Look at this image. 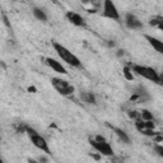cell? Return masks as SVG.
Instances as JSON below:
<instances>
[{
    "label": "cell",
    "mask_w": 163,
    "mask_h": 163,
    "mask_svg": "<svg viewBox=\"0 0 163 163\" xmlns=\"http://www.w3.org/2000/svg\"><path fill=\"white\" fill-rule=\"evenodd\" d=\"M80 98L83 100L85 103H91V104H94L96 103V96L93 94L92 92H83L80 94Z\"/></svg>",
    "instance_id": "7c38bea8"
},
{
    "label": "cell",
    "mask_w": 163,
    "mask_h": 163,
    "mask_svg": "<svg viewBox=\"0 0 163 163\" xmlns=\"http://www.w3.org/2000/svg\"><path fill=\"white\" fill-rule=\"evenodd\" d=\"M122 55H124V51H122V50H119V52H117V56H122Z\"/></svg>",
    "instance_id": "cb8c5ba5"
},
{
    "label": "cell",
    "mask_w": 163,
    "mask_h": 163,
    "mask_svg": "<svg viewBox=\"0 0 163 163\" xmlns=\"http://www.w3.org/2000/svg\"><path fill=\"white\" fill-rule=\"evenodd\" d=\"M0 163H4V162H3V159H2V158H0Z\"/></svg>",
    "instance_id": "83f0119b"
},
{
    "label": "cell",
    "mask_w": 163,
    "mask_h": 163,
    "mask_svg": "<svg viewBox=\"0 0 163 163\" xmlns=\"http://www.w3.org/2000/svg\"><path fill=\"white\" fill-rule=\"evenodd\" d=\"M103 17L110 19H113V21H119L120 19V14L117 11V8L116 5L111 2V0H106L103 3Z\"/></svg>",
    "instance_id": "277c9868"
},
{
    "label": "cell",
    "mask_w": 163,
    "mask_h": 163,
    "mask_svg": "<svg viewBox=\"0 0 163 163\" xmlns=\"http://www.w3.org/2000/svg\"><path fill=\"white\" fill-rule=\"evenodd\" d=\"M33 15H34V18H37L41 22H47V15H46L43 9H41V8H33Z\"/></svg>",
    "instance_id": "4fadbf2b"
},
{
    "label": "cell",
    "mask_w": 163,
    "mask_h": 163,
    "mask_svg": "<svg viewBox=\"0 0 163 163\" xmlns=\"http://www.w3.org/2000/svg\"><path fill=\"white\" fill-rule=\"evenodd\" d=\"M52 46H54L55 51L57 52V55H59L66 64H69V65H72V66H75V68L82 66L80 60L74 54H72V51H69L65 46H62L61 43H57V42H54Z\"/></svg>",
    "instance_id": "6da1fadb"
},
{
    "label": "cell",
    "mask_w": 163,
    "mask_h": 163,
    "mask_svg": "<svg viewBox=\"0 0 163 163\" xmlns=\"http://www.w3.org/2000/svg\"><path fill=\"white\" fill-rule=\"evenodd\" d=\"M94 140L98 142V143H104V142H106V139H104L102 135H97V136L94 138Z\"/></svg>",
    "instance_id": "ffe728a7"
},
{
    "label": "cell",
    "mask_w": 163,
    "mask_h": 163,
    "mask_svg": "<svg viewBox=\"0 0 163 163\" xmlns=\"http://www.w3.org/2000/svg\"><path fill=\"white\" fill-rule=\"evenodd\" d=\"M92 157H93V158H94V159H97V161L101 158V157H100V155H97V154H92Z\"/></svg>",
    "instance_id": "603a6c76"
},
{
    "label": "cell",
    "mask_w": 163,
    "mask_h": 163,
    "mask_svg": "<svg viewBox=\"0 0 163 163\" xmlns=\"http://www.w3.org/2000/svg\"><path fill=\"white\" fill-rule=\"evenodd\" d=\"M89 144L97 150L98 153H101L103 155H108V157L110 155H113V149L111 148V145H110L107 142L98 143V142L94 140V139H89Z\"/></svg>",
    "instance_id": "5b68a950"
},
{
    "label": "cell",
    "mask_w": 163,
    "mask_h": 163,
    "mask_svg": "<svg viewBox=\"0 0 163 163\" xmlns=\"http://www.w3.org/2000/svg\"><path fill=\"white\" fill-rule=\"evenodd\" d=\"M129 113V116H130V119H134V120H138L139 117H140V115H139L136 111H129L127 112Z\"/></svg>",
    "instance_id": "e0dca14e"
},
{
    "label": "cell",
    "mask_w": 163,
    "mask_h": 163,
    "mask_svg": "<svg viewBox=\"0 0 163 163\" xmlns=\"http://www.w3.org/2000/svg\"><path fill=\"white\" fill-rule=\"evenodd\" d=\"M15 129H17V133H24L26 131V126L18 124V125H15Z\"/></svg>",
    "instance_id": "d6986e66"
},
{
    "label": "cell",
    "mask_w": 163,
    "mask_h": 163,
    "mask_svg": "<svg viewBox=\"0 0 163 163\" xmlns=\"http://www.w3.org/2000/svg\"><path fill=\"white\" fill-rule=\"evenodd\" d=\"M154 122L153 121H144V129L148 130H154Z\"/></svg>",
    "instance_id": "2e32d148"
},
{
    "label": "cell",
    "mask_w": 163,
    "mask_h": 163,
    "mask_svg": "<svg viewBox=\"0 0 163 163\" xmlns=\"http://www.w3.org/2000/svg\"><path fill=\"white\" fill-rule=\"evenodd\" d=\"M154 150L157 152V154H158V155H161V157L163 155V147H162V145H155Z\"/></svg>",
    "instance_id": "ac0fdd59"
},
{
    "label": "cell",
    "mask_w": 163,
    "mask_h": 163,
    "mask_svg": "<svg viewBox=\"0 0 163 163\" xmlns=\"http://www.w3.org/2000/svg\"><path fill=\"white\" fill-rule=\"evenodd\" d=\"M154 140L159 143V142H162V140H163V138H162V136L159 135V134H158V135H155V136H154Z\"/></svg>",
    "instance_id": "44dd1931"
},
{
    "label": "cell",
    "mask_w": 163,
    "mask_h": 163,
    "mask_svg": "<svg viewBox=\"0 0 163 163\" xmlns=\"http://www.w3.org/2000/svg\"><path fill=\"white\" fill-rule=\"evenodd\" d=\"M145 38L148 40V42L150 43V46H153V49L157 52L162 54V52H163V42H162V41H159L158 38H155V37L149 36V34H145Z\"/></svg>",
    "instance_id": "30bf717a"
},
{
    "label": "cell",
    "mask_w": 163,
    "mask_h": 163,
    "mask_svg": "<svg viewBox=\"0 0 163 163\" xmlns=\"http://www.w3.org/2000/svg\"><path fill=\"white\" fill-rule=\"evenodd\" d=\"M66 18L74 26H77V27H85L84 18L80 14L75 13V11H68V13H66Z\"/></svg>",
    "instance_id": "ba28073f"
},
{
    "label": "cell",
    "mask_w": 163,
    "mask_h": 163,
    "mask_svg": "<svg viewBox=\"0 0 163 163\" xmlns=\"http://www.w3.org/2000/svg\"><path fill=\"white\" fill-rule=\"evenodd\" d=\"M112 130L116 133V135L120 138V140H122V143H126V144L130 143V138L127 136V134L122 129H119V127H112Z\"/></svg>",
    "instance_id": "8fae6325"
},
{
    "label": "cell",
    "mask_w": 163,
    "mask_h": 163,
    "mask_svg": "<svg viewBox=\"0 0 163 163\" xmlns=\"http://www.w3.org/2000/svg\"><path fill=\"white\" fill-rule=\"evenodd\" d=\"M46 64H47V65H49L51 69H54V70H55L56 73H60V74H68L66 69L64 68L59 61H56L55 59H51V57H47V59H46Z\"/></svg>",
    "instance_id": "9c48e42d"
},
{
    "label": "cell",
    "mask_w": 163,
    "mask_h": 163,
    "mask_svg": "<svg viewBox=\"0 0 163 163\" xmlns=\"http://www.w3.org/2000/svg\"><path fill=\"white\" fill-rule=\"evenodd\" d=\"M122 74H124V77L127 79V80H133L134 79V75H133V72L129 66H125L122 69Z\"/></svg>",
    "instance_id": "9a60e30c"
},
{
    "label": "cell",
    "mask_w": 163,
    "mask_h": 163,
    "mask_svg": "<svg viewBox=\"0 0 163 163\" xmlns=\"http://www.w3.org/2000/svg\"><path fill=\"white\" fill-rule=\"evenodd\" d=\"M28 163H37V162L33 161V159H28Z\"/></svg>",
    "instance_id": "4316f807"
},
{
    "label": "cell",
    "mask_w": 163,
    "mask_h": 163,
    "mask_svg": "<svg viewBox=\"0 0 163 163\" xmlns=\"http://www.w3.org/2000/svg\"><path fill=\"white\" fill-rule=\"evenodd\" d=\"M51 83L55 87V89L62 96H72L74 93V87L69 84L66 80H62L59 78H52Z\"/></svg>",
    "instance_id": "3957f363"
},
{
    "label": "cell",
    "mask_w": 163,
    "mask_h": 163,
    "mask_svg": "<svg viewBox=\"0 0 163 163\" xmlns=\"http://www.w3.org/2000/svg\"><path fill=\"white\" fill-rule=\"evenodd\" d=\"M28 91H30V92H34V91H36V89H34L33 87H32V88H31V87H30V88H28Z\"/></svg>",
    "instance_id": "484cf974"
},
{
    "label": "cell",
    "mask_w": 163,
    "mask_h": 163,
    "mask_svg": "<svg viewBox=\"0 0 163 163\" xmlns=\"http://www.w3.org/2000/svg\"><path fill=\"white\" fill-rule=\"evenodd\" d=\"M30 138H31V142H32V144L34 145V147L38 148V149H41V150H43L45 153L50 154L49 145H47V143H46L45 138H42L41 135H38V134H34V135H31Z\"/></svg>",
    "instance_id": "8992f818"
},
{
    "label": "cell",
    "mask_w": 163,
    "mask_h": 163,
    "mask_svg": "<svg viewBox=\"0 0 163 163\" xmlns=\"http://www.w3.org/2000/svg\"><path fill=\"white\" fill-rule=\"evenodd\" d=\"M40 162H42V163H45V162H46V158H45V157H41V158H40Z\"/></svg>",
    "instance_id": "d4e9b609"
},
{
    "label": "cell",
    "mask_w": 163,
    "mask_h": 163,
    "mask_svg": "<svg viewBox=\"0 0 163 163\" xmlns=\"http://www.w3.org/2000/svg\"><path fill=\"white\" fill-rule=\"evenodd\" d=\"M140 115V119L143 120V121H153V113L150 112V111H148V110H143V111L139 113Z\"/></svg>",
    "instance_id": "5bb4252c"
},
{
    "label": "cell",
    "mask_w": 163,
    "mask_h": 163,
    "mask_svg": "<svg viewBox=\"0 0 163 163\" xmlns=\"http://www.w3.org/2000/svg\"><path fill=\"white\" fill-rule=\"evenodd\" d=\"M131 72L136 73L138 75L145 78V79H149L152 82H155V83H161V77L158 75L153 68H149V66H143V65H133L131 66Z\"/></svg>",
    "instance_id": "7a4b0ae2"
},
{
    "label": "cell",
    "mask_w": 163,
    "mask_h": 163,
    "mask_svg": "<svg viewBox=\"0 0 163 163\" xmlns=\"http://www.w3.org/2000/svg\"><path fill=\"white\" fill-rule=\"evenodd\" d=\"M4 22H5V24H7L8 27H10V24H9V22H8V18H7V17H5V15H4Z\"/></svg>",
    "instance_id": "7402d4cb"
},
{
    "label": "cell",
    "mask_w": 163,
    "mask_h": 163,
    "mask_svg": "<svg viewBox=\"0 0 163 163\" xmlns=\"http://www.w3.org/2000/svg\"><path fill=\"white\" fill-rule=\"evenodd\" d=\"M125 22H126V26L131 28V30H142L143 28V23L139 21V18L133 14V13H127L125 17Z\"/></svg>",
    "instance_id": "52a82bcc"
}]
</instances>
